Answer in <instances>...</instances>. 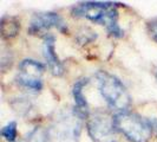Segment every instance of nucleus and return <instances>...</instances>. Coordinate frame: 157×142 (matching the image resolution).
<instances>
[{
    "label": "nucleus",
    "mask_w": 157,
    "mask_h": 142,
    "mask_svg": "<svg viewBox=\"0 0 157 142\" xmlns=\"http://www.w3.org/2000/svg\"><path fill=\"white\" fill-rule=\"evenodd\" d=\"M71 14L76 18H85L94 24L105 26L111 37L122 38L123 29L118 24V11L116 2L111 1H84L71 8Z\"/></svg>",
    "instance_id": "nucleus-1"
},
{
    "label": "nucleus",
    "mask_w": 157,
    "mask_h": 142,
    "mask_svg": "<svg viewBox=\"0 0 157 142\" xmlns=\"http://www.w3.org/2000/svg\"><path fill=\"white\" fill-rule=\"evenodd\" d=\"M96 79L99 94L111 109L117 112L129 110L132 102L131 96L117 76L110 73L109 71L99 70L96 73Z\"/></svg>",
    "instance_id": "nucleus-2"
},
{
    "label": "nucleus",
    "mask_w": 157,
    "mask_h": 142,
    "mask_svg": "<svg viewBox=\"0 0 157 142\" xmlns=\"http://www.w3.org/2000/svg\"><path fill=\"white\" fill-rule=\"evenodd\" d=\"M115 128L129 142H149L152 128L148 118L132 111H121L113 115Z\"/></svg>",
    "instance_id": "nucleus-3"
},
{
    "label": "nucleus",
    "mask_w": 157,
    "mask_h": 142,
    "mask_svg": "<svg viewBox=\"0 0 157 142\" xmlns=\"http://www.w3.org/2000/svg\"><path fill=\"white\" fill-rule=\"evenodd\" d=\"M82 121L73 110L59 111L46 129L48 142H79Z\"/></svg>",
    "instance_id": "nucleus-4"
},
{
    "label": "nucleus",
    "mask_w": 157,
    "mask_h": 142,
    "mask_svg": "<svg viewBox=\"0 0 157 142\" xmlns=\"http://www.w3.org/2000/svg\"><path fill=\"white\" fill-rule=\"evenodd\" d=\"M86 130L92 142H118L113 116L104 109H97L90 114Z\"/></svg>",
    "instance_id": "nucleus-5"
},
{
    "label": "nucleus",
    "mask_w": 157,
    "mask_h": 142,
    "mask_svg": "<svg viewBox=\"0 0 157 142\" xmlns=\"http://www.w3.org/2000/svg\"><path fill=\"white\" fill-rule=\"evenodd\" d=\"M45 69L46 66L38 61L25 58L18 65L16 82L20 87L38 93L44 87L41 76L45 72Z\"/></svg>",
    "instance_id": "nucleus-6"
},
{
    "label": "nucleus",
    "mask_w": 157,
    "mask_h": 142,
    "mask_svg": "<svg viewBox=\"0 0 157 142\" xmlns=\"http://www.w3.org/2000/svg\"><path fill=\"white\" fill-rule=\"evenodd\" d=\"M55 27L63 34L69 32L67 25L62 17L56 12H39L32 17L27 32L30 34H39L45 33L50 29Z\"/></svg>",
    "instance_id": "nucleus-7"
},
{
    "label": "nucleus",
    "mask_w": 157,
    "mask_h": 142,
    "mask_svg": "<svg viewBox=\"0 0 157 142\" xmlns=\"http://www.w3.org/2000/svg\"><path fill=\"white\" fill-rule=\"evenodd\" d=\"M43 55L46 61V65L50 72L57 77L63 76L65 68H64L63 62L59 59V57L56 52V37L51 33H47L44 36Z\"/></svg>",
    "instance_id": "nucleus-8"
},
{
    "label": "nucleus",
    "mask_w": 157,
    "mask_h": 142,
    "mask_svg": "<svg viewBox=\"0 0 157 142\" xmlns=\"http://www.w3.org/2000/svg\"><path fill=\"white\" fill-rule=\"evenodd\" d=\"M89 83H90V79L83 77V78L77 79L72 87V97L75 101V107L72 110L80 120L89 118L90 116V107H89L86 97L84 95V88Z\"/></svg>",
    "instance_id": "nucleus-9"
},
{
    "label": "nucleus",
    "mask_w": 157,
    "mask_h": 142,
    "mask_svg": "<svg viewBox=\"0 0 157 142\" xmlns=\"http://www.w3.org/2000/svg\"><path fill=\"white\" fill-rule=\"evenodd\" d=\"M20 32V20L14 16H4L0 22V33L2 39H12Z\"/></svg>",
    "instance_id": "nucleus-10"
},
{
    "label": "nucleus",
    "mask_w": 157,
    "mask_h": 142,
    "mask_svg": "<svg viewBox=\"0 0 157 142\" xmlns=\"http://www.w3.org/2000/svg\"><path fill=\"white\" fill-rule=\"evenodd\" d=\"M1 136L7 142H16L18 139V123L17 121H10L1 129Z\"/></svg>",
    "instance_id": "nucleus-11"
},
{
    "label": "nucleus",
    "mask_w": 157,
    "mask_h": 142,
    "mask_svg": "<svg viewBox=\"0 0 157 142\" xmlns=\"http://www.w3.org/2000/svg\"><path fill=\"white\" fill-rule=\"evenodd\" d=\"M97 38V34L96 32H94L89 27H83L80 29L78 32V36H77V40H78L79 44H87V43H91Z\"/></svg>",
    "instance_id": "nucleus-12"
},
{
    "label": "nucleus",
    "mask_w": 157,
    "mask_h": 142,
    "mask_svg": "<svg viewBox=\"0 0 157 142\" xmlns=\"http://www.w3.org/2000/svg\"><path fill=\"white\" fill-rule=\"evenodd\" d=\"M12 105H13V109H14L18 114L24 115V114H26L27 111H30L32 104H31V102H30L29 100H26V98H17Z\"/></svg>",
    "instance_id": "nucleus-13"
},
{
    "label": "nucleus",
    "mask_w": 157,
    "mask_h": 142,
    "mask_svg": "<svg viewBox=\"0 0 157 142\" xmlns=\"http://www.w3.org/2000/svg\"><path fill=\"white\" fill-rule=\"evenodd\" d=\"M147 30H148V33L150 34L151 39L157 43V17L150 19L147 23Z\"/></svg>",
    "instance_id": "nucleus-14"
},
{
    "label": "nucleus",
    "mask_w": 157,
    "mask_h": 142,
    "mask_svg": "<svg viewBox=\"0 0 157 142\" xmlns=\"http://www.w3.org/2000/svg\"><path fill=\"white\" fill-rule=\"evenodd\" d=\"M149 122H150V124H151V128H152V132H155L157 134V117L150 118Z\"/></svg>",
    "instance_id": "nucleus-15"
},
{
    "label": "nucleus",
    "mask_w": 157,
    "mask_h": 142,
    "mask_svg": "<svg viewBox=\"0 0 157 142\" xmlns=\"http://www.w3.org/2000/svg\"><path fill=\"white\" fill-rule=\"evenodd\" d=\"M155 78H156V82H157V70H156V73H155Z\"/></svg>",
    "instance_id": "nucleus-16"
}]
</instances>
